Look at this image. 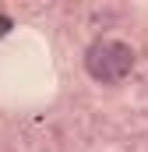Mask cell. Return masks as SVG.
<instances>
[{
	"label": "cell",
	"instance_id": "cell-1",
	"mask_svg": "<svg viewBox=\"0 0 148 152\" xmlns=\"http://www.w3.org/2000/svg\"><path fill=\"white\" fill-rule=\"evenodd\" d=\"M134 67V50L120 39H95L85 53V71L99 85H116L131 75Z\"/></svg>",
	"mask_w": 148,
	"mask_h": 152
},
{
	"label": "cell",
	"instance_id": "cell-2",
	"mask_svg": "<svg viewBox=\"0 0 148 152\" xmlns=\"http://www.w3.org/2000/svg\"><path fill=\"white\" fill-rule=\"evenodd\" d=\"M7 28H11V18H0V36H4Z\"/></svg>",
	"mask_w": 148,
	"mask_h": 152
}]
</instances>
